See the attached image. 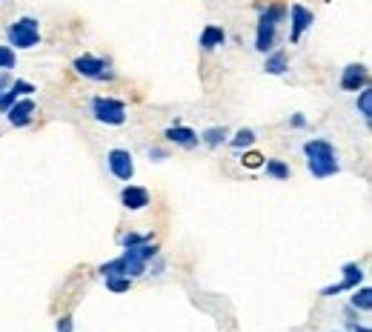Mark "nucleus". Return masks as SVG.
<instances>
[{"mask_svg": "<svg viewBox=\"0 0 372 332\" xmlns=\"http://www.w3.org/2000/svg\"><path fill=\"white\" fill-rule=\"evenodd\" d=\"M303 155H306V166H310V172L315 178H332V175H338V169H341L335 146L330 144V140H323V138L306 140Z\"/></svg>", "mask_w": 372, "mask_h": 332, "instance_id": "obj_1", "label": "nucleus"}, {"mask_svg": "<svg viewBox=\"0 0 372 332\" xmlns=\"http://www.w3.org/2000/svg\"><path fill=\"white\" fill-rule=\"evenodd\" d=\"M286 18V6H269L261 21H258V31H255V49L258 52H272L275 46V29H278V23Z\"/></svg>", "mask_w": 372, "mask_h": 332, "instance_id": "obj_2", "label": "nucleus"}, {"mask_svg": "<svg viewBox=\"0 0 372 332\" xmlns=\"http://www.w3.org/2000/svg\"><path fill=\"white\" fill-rule=\"evenodd\" d=\"M9 46L14 49H32V46L40 43V23L35 18H21L9 26Z\"/></svg>", "mask_w": 372, "mask_h": 332, "instance_id": "obj_3", "label": "nucleus"}, {"mask_svg": "<svg viewBox=\"0 0 372 332\" xmlns=\"http://www.w3.org/2000/svg\"><path fill=\"white\" fill-rule=\"evenodd\" d=\"M92 115L106 126H121L126 120V103L115 98H95L92 101Z\"/></svg>", "mask_w": 372, "mask_h": 332, "instance_id": "obj_4", "label": "nucleus"}, {"mask_svg": "<svg viewBox=\"0 0 372 332\" xmlns=\"http://www.w3.org/2000/svg\"><path fill=\"white\" fill-rule=\"evenodd\" d=\"M75 72L84 75V77H92V81H112V69L103 58H95V55H80L75 58Z\"/></svg>", "mask_w": 372, "mask_h": 332, "instance_id": "obj_5", "label": "nucleus"}, {"mask_svg": "<svg viewBox=\"0 0 372 332\" xmlns=\"http://www.w3.org/2000/svg\"><path fill=\"white\" fill-rule=\"evenodd\" d=\"M106 164H109L112 175H115L118 181H132L135 164H132V155H129L126 149H112V152L106 155Z\"/></svg>", "mask_w": 372, "mask_h": 332, "instance_id": "obj_6", "label": "nucleus"}, {"mask_svg": "<svg viewBox=\"0 0 372 332\" xmlns=\"http://www.w3.org/2000/svg\"><path fill=\"white\" fill-rule=\"evenodd\" d=\"M289 18H293V31H289V40L298 43L303 31H306V29H312L315 14H312L310 9H306V6H301V3H293V6H289Z\"/></svg>", "mask_w": 372, "mask_h": 332, "instance_id": "obj_7", "label": "nucleus"}, {"mask_svg": "<svg viewBox=\"0 0 372 332\" xmlns=\"http://www.w3.org/2000/svg\"><path fill=\"white\" fill-rule=\"evenodd\" d=\"M361 278H364V270L358 264H347L344 266V281L341 283H332V287H323L321 290V295H338V292H344V290H355L361 283Z\"/></svg>", "mask_w": 372, "mask_h": 332, "instance_id": "obj_8", "label": "nucleus"}, {"mask_svg": "<svg viewBox=\"0 0 372 332\" xmlns=\"http://www.w3.org/2000/svg\"><path fill=\"white\" fill-rule=\"evenodd\" d=\"M367 81H369V72H367L364 63H349V66L344 69V75H341V89L361 92L367 86Z\"/></svg>", "mask_w": 372, "mask_h": 332, "instance_id": "obj_9", "label": "nucleus"}, {"mask_svg": "<svg viewBox=\"0 0 372 332\" xmlns=\"http://www.w3.org/2000/svg\"><path fill=\"white\" fill-rule=\"evenodd\" d=\"M32 115H35V101L32 98H18L6 109V118L12 126H26L32 120Z\"/></svg>", "mask_w": 372, "mask_h": 332, "instance_id": "obj_10", "label": "nucleus"}, {"mask_svg": "<svg viewBox=\"0 0 372 332\" xmlns=\"http://www.w3.org/2000/svg\"><path fill=\"white\" fill-rule=\"evenodd\" d=\"M121 203L126 209H132V212H138V209H143V207H149V192L143 186H126L123 192H121Z\"/></svg>", "mask_w": 372, "mask_h": 332, "instance_id": "obj_11", "label": "nucleus"}, {"mask_svg": "<svg viewBox=\"0 0 372 332\" xmlns=\"http://www.w3.org/2000/svg\"><path fill=\"white\" fill-rule=\"evenodd\" d=\"M166 140H172V144L184 146V149H195L201 138L192 132L189 126H169V129H166Z\"/></svg>", "mask_w": 372, "mask_h": 332, "instance_id": "obj_12", "label": "nucleus"}, {"mask_svg": "<svg viewBox=\"0 0 372 332\" xmlns=\"http://www.w3.org/2000/svg\"><path fill=\"white\" fill-rule=\"evenodd\" d=\"M226 35H223V29L221 26H206L201 31V46L203 49H218V46H223Z\"/></svg>", "mask_w": 372, "mask_h": 332, "instance_id": "obj_13", "label": "nucleus"}, {"mask_svg": "<svg viewBox=\"0 0 372 332\" xmlns=\"http://www.w3.org/2000/svg\"><path fill=\"white\" fill-rule=\"evenodd\" d=\"M264 69H266L269 75H284V72L289 69V60H286V52H272V55L266 58V63H264Z\"/></svg>", "mask_w": 372, "mask_h": 332, "instance_id": "obj_14", "label": "nucleus"}, {"mask_svg": "<svg viewBox=\"0 0 372 332\" xmlns=\"http://www.w3.org/2000/svg\"><path fill=\"white\" fill-rule=\"evenodd\" d=\"M266 166V175L275 178V181H286L289 178V166L284 161H275V157H269V161H264Z\"/></svg>", "mask_w": 372, "mask_h": 332, "instance_id": "obj_15", "label": "nucleus"}, {"mask_svg": "<svg viewBox=\"0 0 372 332\" xmlns=\"http://www.w3.org/2000/svg\"><path fill=\"white\" fill-rule=\"evenodd\" d=\"M352 307H355V309L369 312V309H372V290H369V287L355 290V292H352Z\"/></svg>", "mask_w": 372, "mask_h": 332, "instance_id": "obj_16", "label": "nucleus"}, {"mask_svg": "<svg viewBox=\"0 0 372 332\" xmlns=\"http://www.w3.org/2000/svg\"><path fill=\"white\" fill-rule=\"evenodd\" d=\"M201 140H203L206 146H212V149H215V146H221L223 140H226V129H223V126H212V129H206V132H203V138H201Z\"/></svg>", "mask_w": 372, "mask_h": 332, "instance_id": "obj_17", "label": "nucleus"}, {"mask_svg": "<svg viewBox=\"0 0 372 332\" xmlns=\"http://www.w3.org/2000/svg\"><path fill=\"white\" fill-rule=\"evenodd\" d=\"M252 144H255V132H252V129H238V135L230 140L232 149H247V146H252Z\"/></svg>", "mask_w": 372, "mask_h": 332, "instance_id": "obj_18", "label": "nucleus"}, {"mask_svg": "<svg viewBox=\"0 0 372 332\" xmlns=\"http://www.w3.org/2000/svg\"><path fill=\"white\" fill-rule=\"evenodd\" d=\"M14 63H18V58H14V49H12V46H0V72L14 69Z\"/></svg>", "mask_w": 372, "mask_h": 332, "instance_id": "obj_19", "label": "nucleus"}, {"mask_svg": "<svg viewBox=\"0 0 372 332\" xmlns=\"http://www.w3.org/2000/svg\"><path fill=\"white\" fill-rule=\"evenodd\" d=\"M129 287H132V278H123V275L106 278V290H109V292H126Z\"/></svg>", "mask_w": 372, "mask_h": 332, "instance_id": "obj_20", "label": "nucleus"}, {"mask_svg": "<svg viewBox=\"0 0 372 332\" xmlns=\"http://www.w3.org/2000/svg\"><path fill=\"white\" fill-rule=\"evenodd\" d=\"M358 109H361V115L369 120L372 118V92L369 89H361V94H358Z\"/></svg>", "mask_w": 372, "mask_h": 332, "instance_id": "obj_21", "label": "nucleus"}, {"mask_svg": "<svg viewBox=\"0 0 372 332\" xmlns=\"http://www.w3.org/2000/svg\"><path fill=\"white\" fill-rule=\"evenodd\" d=\"M143 241H152V235H138V232H129L121 238L123 246H135V244H143Z\"/></svg>", "mask_w": 372, "mask_h": 332, "instance_id": "obj_22", "label": "nucleus"}, {"mask_svg": "<svg viewBox=\"0 0 372 332\" xmlns=\"http://www.w3.org/2000/svg\"><path fill=\"white\" fill-rule=\"evenodd\" d=\"M12 89L18 92V94H32V92H38L35 86H32V84H26V81H14V84H12Z\"/></svg>", "mask_w": 372, "mask_h": 332, "instance_id": "obj_23", "label": "nucleus"}, {"mask_svg": "<svg viewBox=\"0 0 372 332\" xmlns=\"http://www.w3.org/2000/svg\"><path fill=\"white\" fill-rule=\"evenodd\" d=\"M264 161H266V157H261V155H255V152H252V155H247V157H244V164H247V166H249V169H258V166H261V164H264Z\"/></svg>", "mask_w": 372, "mask_h": 332, "instance_id": "obj_24", "label": "nucleus"}, {"mask_svg": "<svg viewBox=\"0 0 372 332\" xmlns=\"http://www.w3.org/2000/svg\"><path fill=\"white\" fill-rule=\"evenodd\" d=\"M58 332H72V318H69V315L58 321Z\"/></svg>", "mask_w": 372, "mask_h": 332, "instance_id": "obj_25", "label": "nucleus"}, {"mask_svg": "<svg viewBox=\"0 0 372 332\" xmlns=\"http://www.w3.org/2000/svg\"><path fill=\"white\" fill-rule=\"evenodd\" d=\"M293 126H295V129H303V126H306V118H303V115H295V118H293Z\"/></svg>", "mask_w": 372, "mask_h": 332, "instance_id": "obj_26", "label": "nucleus"}, {"mask_svg": "<svg viewBox=\"0 0 372 332\" xmlns=\"http://www.w3.org/2000/svg\"><path fill=\"white\" fill-rule=\"evenodd\" d=\"M6 86H9V75L0 72V92H6Z\"/></svg>", "mask_w": 372, "mask_h": 332, "instance_id": "obj_27", "label": "nucleus"}, {"mask_svg": "<svg viewBox=\"0 0 372 332\" xmlns=\"http://www.w3.org/2000/svg\"><path fill=\"white\" fill-rule=\"evenodd\" d=\"M349 329H352V332H369V329H367V327H358V324H352V327H349Z\"/></svg>", "mask_w": 372, "mask_h": 332, "instance_id": "obj_28", "label": "nucleus"}]
</instances>
